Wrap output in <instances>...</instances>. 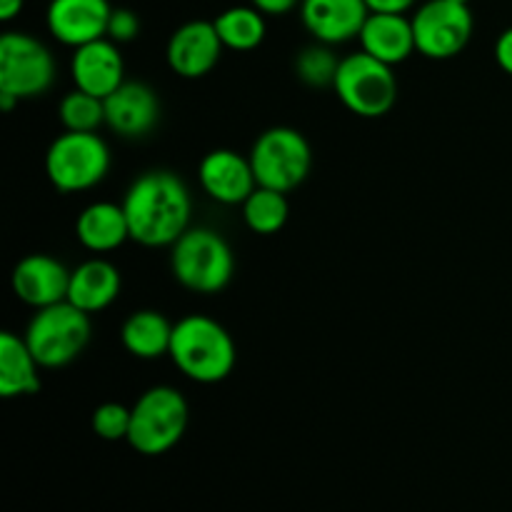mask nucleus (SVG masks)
<instances>
[{
    "label": "nucleus",
    "mask_w": 512,
    "mask_h": 512,
    "mask_svg": "<svg viewBox=\"0 0 512 512\" xmlns=\"http://www.w3.org/2000/svg\"><path fill=\"white\" fill-rule=\"evenodd\" d=\"M125 218L130 240L145 248L173 245L190 228L193 200L183 180L170 170H148L125 190Z\"/></svg>",
    "instance_id": "f257e3e1"
},
{
    "label": "nucleus",
    "mask_w": 512,
    "mask_h": 512,
    "mask_svg": "<svg viewBox=\"0 0 512 512\" xmlns=\"http://www.w3.org/2000/svg\"><path fill=\"white\" fill-rule=\"evenodd\" d=\"M168 358L188 380L200 385L223 383L235 368L233 335L210 315H185L173 325Z\"/></svg>",
    "instance_id": "f03ea898"
},
{
    "label": "nucleus",
    "mask_w": 512,
    "mask_h": 512,
    "mask_svg": "<svg viewBox=\"0 0 512 512\" xmlns=\"http://www.w3.org/2000/svg\"><path fill=\"white\" fill-rule=\"evenodd\" d=\"M170 270L183 288L213 295L228 288L235 258L228 240L210 228H188L170 245Z\"/></svg>",
    "instance_id": "7ed1b4c3"
},
{
    "label": "nucleus",
    "mask_w": 512,
    "mask_h": 512,
    "mask_svg": "<svg viewBox=\"0 0 512 512\" xmlns=\"http://www.w3.org/2000/svg\"><path fill=\"white\" fill-rule=\"evenodd\" d=\"M190 410L183 393L170 385L145 390L130 408L128 445L140 455H165L183 440Z\"/></svg>",
    "instance_id": "20e7f679"
},
{
    "label": "nucleus",
    "mask_w": 512,
    "mask_h": 512,
    "mask_svg": "<svg viewBox=\"0 0 512 512\" xmlns=\"http://www.w3.org/2000/svg\"><path fill=\"white\" fill-rule=\"evenodd\" d=\"M90 333H93L90 315L63 300L40 308L25 328L23 338L40 368L53 370L73 363L90 343Z\"/></svg>",
    "instance_id": "39448f33"
},
{
    "label": "nucleus",
    "mask_w": 512,
    "mask_h": 512,
    "mask_svg": "<svg viewBox=\"0 0 512 512\" xmlns=\"http://www.w3.org/2000/svg\"><path fill=\"white\" fill-rule=\"evenodd\" d=\"M333 90L350 113L360 118H383L398 100V78L393 65L358 50L340 60Z\"/></svg>",
    "instance_id": "423d86ee"
},
{
    "label": "nucleus",
    "mask_w": 512,
    "mask_h": 512,
    "mask_svg": "<svg viewBox=\"0 0 512 512\" xmlns=\"http://www.w3.org/2000/svg\"><path fill=\"white\" fill-rule=\"evenodd\" d=\"M108 170L110 150L98 133L63 130L45 153V173L60 193H83L95 188L108 178Z\"/></svg>",
    "instance_id": "0eeeda50"
},
{
    "label": "nucleus",
    "mask_w": 512,
    "mask_h": 512,
    "mask_svg": "<svg viewBox=\"0 0 512 512\" xmlns=\"http://www.w3.org/2000/svg\"><path fill=\"white\" fill-rule=\"evenodd\" d=\"M248 158L258 185L280 193H290L305 183L313 168V150L308 138L288 125H275L260 133Z\"/></svg>",
    "instance_id": "6e6552de"
},
{
    "label": "nucleus",
    "mask_w": 512,
    "mask_h": 512,
    "mask_svg": "<svg viewBox=\"0 0 512 512\" xmlns=\"http://www.w3.org/2000/svg\"><path fill=\"white\" fill-rule=\"evenodd\" d=\"M55 80V60L38 38L8 30L0 38V93L18 100L48 93Z\"/></svg>",
    "instance_id": "1a4fd4ad"
},
{
    "label": "nucleus",
    "mask_w": 512,
    "mask_h": 512,
    "mask_svg": "<svg viewBox=\"0 0 512 512\" xmlns=\"http://www.w3.org/2000/svg\"><path fill=\"white\" fill-rule=\"evenodd\" d=\"M415 48L430 60H450L465 50L473 38V13L453 0H428L415 10Z\"/></svg>",
    "instance_id": "9d476101"
},
{
    "label": "nucleus",
    "mask_w": 512,
    "mask_h": 512,
    "mask_svg": "<svg viewBox=\"0 0 512 512\" xmlns=\"http://www.w3.org/2000/svg\"><path fill=\"white\" fill-rule=\"evenodd\" d=\"M223 50L225 45L213 20H190L170 35L165 60L175 75L185 80H198L220 63Z\"/></svg>",
    "instance_id": "9b49d317"
},
{
    "label": "nucleus",
    "mask_w": 512,
    "mask_h": 512,
    "mask_svg": "<svg viewBox=\"0 0 512 512\" xmlns=\"http://www.w3.org/2000/svg\"><path fill=\"white\" fill-rule=\"evenodd\" d=\"M108 0H50L45 25L58 43L80 48L93 40L108 38L110 23Z\"/></svg>",
    "instance_id": "f8f14e48"
},
{
    "label": "nucleus",
    "mask_w": 512,
    "mask_h": 512,
    "mask_svg": "<svg viewBox=\"0 0 512 512\" xmlns=\"http://www.w3.org/2000/svg\"><path fill=\"white\" fill-rule=\"evenodd\" d=\"M200 188L220 205H243L258 188L250 158L230 148L210 150L198 165Z\"/></svg>",
    "instance_id": "ddd939ff"
},
{
    "label": "nucleus",
    "mask_w": 512,
    "mask_h": 512,
    "mask_svg": "<svg viewBox=\"0 0 512 512\" xmlns=\"http://www.w3.org/2000/svg\"><path fill=\"white\" fill-rule=\"evenodd\" d=\"M13 293L30 308L40 310L68 300L70 270L58 258L45 253L25 255L10 275Z\"/></svg>",
    "instance_id": "4468645a"
},
{
    "label": "nucleus",
    "mask_w": 512,
    "mask_h": 512,
    "mask_svg": "<svg viewBox=\"0 0 512 512\" xmlns=\"http://www.w3.org/2000/svg\"><path fill=\"white\" fill-rule=\"evenodd\" d=\"M70 78L78 90H85L95 98H108L113 90L125 83V63L118 43H113L110 38H100L73 48Z\"/></svg>",
    "instance_id": "2eb2a0df"
},
{
    "label": "nucleus",
    "mask_w": 512,
    "mask_h": 512,
    "mask_svg": "<svg viewBox=\"0 0 512 512\" xmlns=\"http://www.w3.org/2000/svg\"><path fill=\"white\" fill-rule=\"evenodd\" d=\"M365 0H300V20L318 43L340 45L358 38L368 20Z\"/></svg>",
    "instance_id": "dca6fc26"
},
{
    "label": "nucleus",
    "mask_w": 512,
    "mask_h": 512,
    "mask_svg": "<svg viewBox=\"0 0 512 512\" xmlns=\"http://www.w3.org/2000/svg\"><path fill=\"white\" fill-rule=\"evenodd\" d=\"M105 125L123 138H143L158 125L160 100L150 85L128 83L125 80L118 90L103 100Z\"/></svg>",
    "instance_id": "f3484780"
},
{
    "label": "nucleus",
    "mask_w": 512,
    "mask_h": 512,
    "mask_svg": "<svg viewBox=\"0 0 512 512\" xmlns=\"http://www.w3.org/2000/svg\"><path fill=\"white\" fill-rule=\"evenodd\" d=\"M358 40L360 50L393 68L418 53L413 20L405 18V13H370Z\"/></svg>",
    "instance_id": "a211bd4d"
},
{
    "label": "nucleus",
    "mask_w": 512,
    "mask_h": 512,
    "mask_svg": "<svg viewBox=\"0 0 512 512\" xmlns=\"http://www.w3.org/2000/svg\"><path fill=\"white\" fill-rule=\"evenodd\" d=\"M123 288L120 270L103 258L85 260L75 270H70L68 303L80 308L83 313L93 315L115 303Z\"/></svg>",
    "instance_id": "6ab92c4d"
},
{
    "label": "nucleus",
    "mask_w": 512,
    "mask_h": 512,
    "mask_svg": "<svg viewBox=\"0 0 512 512\" xmlns=\"http://www.w3.org/2000/svg\"><path fill=\"white\" fill-rule=\"evenodd\" d=\"M75 238L90 253H113L125 240H130L128 218H125L123 205L108 203H90L88 208L80 210L75 220Z\"/></svg>",
    "instance_id": "aec40b11"
},
{
    "label": "nucleus",
    "mask_w": 512,
    "mask_h": 512,
    "mask_svg": "<svg viewBox=\"0 0 512 512\" xmlns=\"http://www.w3.org/2000/svg\"><path fill=\"white\" fill-rule=\"evenodd\" d=\"M40 363L30 353L23 335L0 333V395L5 400L25 398L40 390Z\"/></svg>",
    "instance_id": "412c9836"
},
{
    "label": "nucleus",
    "mask_w": 512,
    "mask_h": 512,
    "mask_svg": "<svg viewBox=\"0 0 512 512\" xmlns=\"http://www.w3.org/2000/svg\"><path fill=\"white\" fill-rule=\"evenodd\" d=\"M173 323L158 310H135L120 328V343L133 358L158 360L170 353Z\"/></svg>",
    "instance_id": "4be33fe9"
},
{
    "label": "nucleus",
    "mask_w": 512,
    "mask_h": 512,
    "mask_svg": "<svg viewBox=\"0 0 512 512\" xmlns=\"http://www.w3.org/2000/svg\"><path fill=\"white\" fill-rule=\"evenodd\" d=\"M213 25L225 48L238 50V53L258 48L265 40V30H268L265 13H260L255 5H233V8L223 10L213 20Z\"/></svg>",
    "instance_id": "5701e85b"
},
{
    "label": "nucleus",
    "mask_w": 512,
    "mask_h": 512,
    "mask_svg": "<svg viewBox=\"0 0 512 512\" xmlns=\"http://www.w3.org/2000/svg\"><path fill=\"white\" fill-rule=\"evenodd\" d=\"M285 195L288 193L258 185L248 195V200L240 205L243 208L245 225L258 235H275L278 230H283L290 218V205Z\"/></svg>",
    "instance_id": "b1692460"
},
{
    "label": "nucleus",
    "mask_w": 512,
    "mask_h": 512,
    "mask_svg": "<svg viewBox=\"0 0 512 512\" xmlns=\"http://www.w3.org/2000/svg\"><path fill=\"white\" fill-rule=\"evenodd\" d=\"M58 120L65 130L73 133H98L105 125V103L103 98L85 93V90H70L58 105Z\"/></svg>",
    "instance_id": "393cba45"
},
{
    "label": "nucleus",
    "mask_w": 512,
    "mask_h": 512,
    "mask_svg": "<svg viewBox=\"0 0 512 512\" xmlns=\"http://www.w3.org/2000/svg\"><path fill=\"white\" fill-rule=\"evenodd\" d=\"M338 65L340 60L335 58L330 45L315 43L298 53V58H295V73H298V78L303 80L305 85L323 88V85H333Z\"/></svg>",
    "instance_id": "a878e982"
},
{
    "label": "nucleus",
    "mask_w": 512,
    "mask_h": 512,
    "mask_svg": "<svg viewBox=\"0 0 512 512\" xmlns=\"http://www.w3.org/2000/svg\"><path fill=\"white\" fill-rule=\"evenodd\" d=\"M90 425H93V433L98 438L110 440H128L130 430V408L120 403H103L93 410V418H90Z\"/></svg>",
    "instance_id": "bb28decb"
},
{
    "label": "nucleus",
    "mask_w": 512,
    "mask_h": 512,
    "mask_svg": "<svg viewBox=\"0 0 512 512\" xmlns=\"http://www.w3.org/2000/svg\"><path fill=\"white\" fill-rule=\"evenodd\" d=\"M138 33H140L138 15L128 8H113V13H110V23H108V38L113 40V43L123 45L138 38Z\"/></svg>",
    "instance_id": "cd10ccee"
},
{
    "label": "nucleus",
    "mask_w": 512,
    "mask_h": 512,
    "mask_svg": "<svg viewBox=\"0 0 512 512\" xmlns=\"http://www.w3.org/2000/svg\"><path fill=\"white\" fill-rule=\"evenodd\" d=\"M495 63L500 65V70L512 75V28H505L495 40Z\"/></svg>",
    "instance_id": "c85d7f7f"
},
{
    "label": "nucleus",
    "mask_w": 512,
    "mask_h": 512,
    "mask_svg": "<svg viewBox=\"0 0 512 512\" xmlns=\"http://www.w3.org/2000/svg\"><path fill=\"white\" fill-rule=\"evenodd\" d=\"M370 13H408L418 0H365Z\"/></svg>",
    "instance_id": "c756f323"
},
{
    "label": "nucleus",
    "mask_w": 512,
    "mask_h": 512,
    "mask_svg": "<svg viewBox=\"0 0 512 512\" xmlns=\"http://www.w3.org/2000/svg\"><path fill=\"white\" fill-rule=\"evenodd\" d=\"M260 13L265 15H285L300 3V0H250Z\"/></svg>",
    "instance_id": "7c9ffc66"
},
{
    "label": "nucleus",
    "mask_w": 512,
    "mask_h": 512,
    "mask_svg": "<svg viewBox=\"0 0 512 512\" xmlns=\"http://www.w3.org/2000/svg\"><path fill=\"white\" fill-rule=\"evenodd\" d=\"M25 0H0V20H13L15 15H20V10H23Z\"/></svg>",
    "instance_id": "2f4dec72"
},
{
    "label": "nucleus",
    "mask_w": 512,
    "mask_h": 512,
    "mask_svg": "<svg viewBox=\"0 0 512 512\" xmlns=\"http://www.w3.org/2000/svg\"><path fill=\"white\" fill-rule=\"evenodd\" d=\"M20 100L15 98V95H10V93H0V108L5 110V113H10V110L15 108V105H18Z\"/></svg>",
    "instance_id": "473e14b6"
},
{
    "label": "nucleus",
    "mask_w": 512,
    "mask_h": 512,
    "mask_svg": "<svg viewBox=\"0 0 512 512\" xmlns=\"http://www.w3.org/2000/svg\"><path fill=\"white\" fill-rule=\"evenodd\" d=\"M453 3H463V5H468L470 0H453Z\"/></svg>",
    "instance_id": "72a5a7b5"
}]
</instances>
